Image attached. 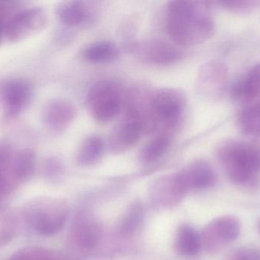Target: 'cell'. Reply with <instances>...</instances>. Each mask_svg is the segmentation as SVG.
Wrapping results in <instances>:
<instances>
[{
  "label": "cell",
  "instance_id": "cell-1",
  "mask_svg": "<svg viewBox=\"0 0 260 260\" xmlns=\"http://www.w3.org/2000/svg\"><path fill=\"white\" fill-rule=\"evenodd\" d=\"M215 23L210 8L205 2L172 1L167 11V29L174 42L190 47L207 41Z\"/></svg>",
  "mask_w": 260,
  "mask_h": 260
},
{
  "label": "cell",
  "instance_id": "cell-2",
  "mask_svg": "<svg viewBox=\"0 0 260 260\" xmlns=\"http://www.w3.org/2000/svg\"><path fill=\"white\" fill-rule=\"evenodd\" d=\"M217 157L231 181L255 187L260 180V145L238 140L221 143Z\"/></svg>",
  "mask_w": 260,
  "mask_h": 260
},
{
  "label": "cell",
  "instance_id": "cell-3",
  "mask_svg": "<svg viewBox=\"0 0 260 260\" xmlns=\"http://www.w3.org/2000/svg\"><path fill=\"white\" fill-rule=\"evenodd\" d=\"M70 214L67 201L60 198L38 197L29 200L21 211L26 224L41 236H53L65 226Z\"/></svg>",
  "mask_w": 260,
  "mask_h": 260
},
{
  "label": "cell",
  "instance_id": "cell-4",
  "mask_svg": "<svg viewBox=\"0 0 260 260\" xmlns=\"http://www.w3.org/2000/svg\"><path fill=\"white\" fill-rule=\"evenodd\" d=\"M88 105L95 120L108 122L118 115L123 105L121 90L114 81L104 79L94 83L88 95Z\"/></svg>",
  "mask_w": 260,
  "mask_h": 260
},
{
  "label": "cell",
  "instance_id": "cell-5",
  "mask_svg": "<svg viewBox=\"0 0 260 260\" xmlns=\"http://www.w3.org/2000/svg\"><path fill=\"white\" fill-rule=\"evenodd\" d=\"M186 97L176 89L165 88L154 93L151 98V108L156 125L161 123L164 132L170 133L183 115Z\"/></svg>",
  "mask_w": 260,
  "mask_h": 260
},
{
  "label": "cell",
  "instance_id": "cell-6",
  "mask_svg": "<svg viewBox=\"0 0 260 260\" xmlns=\"http://www.w3.org/2000/svg\"><path fill=\"white\" fill-rule=\"evenodd\" d=\"M241 232V221L236 217H218L210 221L200 233L202 248L208 253H217L236 241Z\"/></svg>",
  "mask_w": 260,
  "mask_h": 260
},
{
  "label": "cell",
  "instance_id": "cell-7",
  "mask_svg": "<svg viewBox=\"0 0 260 260\" xmlns=\"http://www.w3.org/2000/svg\"><path fill=\"white\" fill-rule=\"evenodd\" d=\"M45 12L40 8H30L14 15L4 25L5 37L19 41L44 29L47 24Z\"/></svg>",
  "mask_w": 260,
  "mask_h": 260
},
{
  "label": "cell",
  "instance_id": "cell-8",
  "mask_svg": "<svg viewBox=\"0 0 260 260\" xmlns=\"http://www.w3.org/2000/svg\"><path fill=\"white\" fill-rule=\"evenodd\" d=\"M189 191L180 172L159 177L149 189L153 204L158 207L177 206Z\"/></svg>",
  "mask_w": 260,
  "mask_h": 260
},
{
  "label": "cell",
  "instance_id": "cell-9",
  "mask_svg": "<svg viewBox=\"0 0 260 260\" xmlns=\"http://www.w3.org/2000/svg\"><path fill=\"white\" fill-rule=\"evenodd\" d=\"M145 132V124L139 114L126 110V114L114 129L111 135V148L123 151L138 143Z\"/></svg>",
  "mask_w": 260,
  "mask_h": 260
},
{
  "label": "cell",
  "instance_id": "cell-10",
  "mask_svg": "<svg viewBox=\"0 0 260 260\" xmlns=\"http://www.w3.org/2000/svg\"><path fill=\"white\" fill-rule=\"evenodd\" d=\"M228 70L222 63L210 61L203 66L197 79L199 91L204 97L219 98L225 91Z\"/></svg>",
  "mask_w": 260,
  "mask_h": 260
},
{
  "label": "cell",
  "instance_id": "cell-11",
  "mask_svg": "<svg viewBox=\"0 0 260 260\" xmlns=\"http://www.w3.org/2000/svg\"><path fill=\"white\" fill-rule=\"evenodd\" d=\"M31 96V86L26 81L15 79L6 83L1 93L6 117L14 119L19 115L28 105Z\"/></svg>",
  "mask_w": 260,
  "mask_h": 260
},
{
  "label": "cell",
  "instance_id": "cell-12",
  "mask_svg": "<svg viewBox=\"0 0 260 260\" xmlns=\"http://www.w3.org/2000/svg\"><path fill=\"white\" fill-rule=\"evenodd\" d=\"M189 189H206L216 183V174L212 166L204 160H197L180 171Z\"/></svg>",
  "mask_w": 260,
  "mask_h": 260
},
{
  "label": "cell",
  "instance_id": "cell-13",
  "mask_svg": "<svg viewBox=\"0 0 260 260\" xmlns=\"http://www.w3.org/2000/svg\"><path fill=\"white\" fill-rule=\"evenodd\" d=\"M75 115L76 109L72 104L62 99H56L46 106L44 120L50 129L60 131L70 125Z\"/></svg>",
  "mask_w": 260,
  "mask_h": 260
},
{
  "label": "cell",
  "instance_id": "cell-14",
  "mask_svg": "<svg viewBox=\"0 0 260 260\" xmlns=\"http://www.w3.org/2000/svg\"><path fill=\"white\" fill-rule=\"evenodd\" d=\"M99 236V227L97 223L88 215H81L72 228V241L81 248L94 247Z\"/></svg>",
  "mask_w": 260,
  "mask_h": 260
},
{
  "label": "cell",
  "instance_id": "cell-15",
  "mask_svg": "<svg viewBox=\"0 0 260 260\" xmlns=\"http://www.w3.org/2000/svg\"><path fill=\"white\" fill-rule=\"evenodd\" d=\"M14 156L8 148H0V203L21 186L14 171Z\"/></svg>",
  "mask_w": 260,
  "mask_h": 260
},
{
  "label": "cell",
  "instance_id": "cell-16",
  "mask_svg": "<svg viewBox=\"0 0 260 260\" xmlns=\"http://www.w3.org/2000/svg\"><path fill=\"white\" fill-rule=\"evenodd\" d=\"M57 15L61 22L66 26L77 27L88 19L90 12L83 2L67 1L58 6Z\"/></svg>",
  "mask_w": 260,
  "mask_h": 260
},
{
  "label": "cell",
  "instance_id": "cell-17",
  "mask_svg": "<svg viewBox=\"0 0 260 260\" xmlns=\"http://www.w3.org/2000/svg\"><path fill=\"white\" fill-rule=\"evenodd\" d=\"M175 247L183 256L197 254L202 248L201 235L192 226L184 224L180 226L175 238Z\"/></svg>",
  "mask_w": 260,
  "mask_h": 260
},
{
  "label": "cell",
  "instance_id": "cell-18",
  "mask_svg": "<svg viewBox=\"0 0 260 260\" xmlns=\"http://www.w3.org/2000/svg\"><path fill=\"white\" fill-rule=\"evenodd\" d=\"M235 93L244 105L260 101V64L249 72Z\"/></svg>",
  "mask_w": 260,
  "mask_h": 260
},
{
  "label": "cell",
  "instance_id": "cell-19",
  "mask_svg": "<svg viewBox=\"0 0 260 260\" xmlns=\"http://www.w3.org/2000/svg\"><path fill=\"white\" fill-rule=\"evenodd\" d=\"M83 57L93 64H105L115 61L119 56V49L114 43L100 41L92 43L83 50Z\"/></svg>",
  "mask_w": 260,
  "mask_h": 260
},
{
  "label": "cell",
  "instance_id": "cell-20",
  "mask_svg": "<svg viewBox=\"0 0 260 260\" xmlns=\"http://www.w3.org/2000/svg\"><path fill=\"white\" fill-rule=\"evenodd\" d=\"M145 56L151 62L166 64L180 59L181 53L168 43L154 41L145 47Z\"/></svg>",
  "mask_w": 260,
  "mask_h": 260
},
{
  "label": "cell",
  "instance_id": "cell-21",
  "mask_svg": "<svg viewBox=\"0 0 260 260\" xmlns=\"http://www.w3.org/2000/svg\"><path fill=\"white\" fill-rule=\"evenodd\" d=\"M105 152V142L99 136H91L82 143L77 155L78 163L90 166L99 163Z\"/></svg>",
  "mask_w": 260,
  "mask_h": 260
},
{
  "label": "cell",
  "instance_id": "cell-22",
  "mask_svg": "<svg viewBox=\"0 0 260 260\" xmlns=\"http://www.w3.org/2000/svg\"><path fill=\"white\" fill-rule=\"evenodd\" d=\"M171 143V136L170 133L162 131L154 136L144 146L141 151V160L146 163L155 162L166 154Z\"/></svg>",
  "mask_w": 260,
  "mask_h": 260
},
{
  "label": "cell",
  "instance_id": "cell-23",
  "mask_svg": "<svg viewBox=\"0 0 260 260\" xmlns=\"http://www.w3.org/2000/svg\"><path fill=\"white\" fill-rule=\"evenodd\" d=\"M238 121L243 132L260 136V101L244 105Z\"/></svg>",
  "mask_w": 260,
  "mask_h": 260
},
{
  "label": "cell",
  "instance_id": "cell-24",
  "mask_svg": "<svg viewBox=\"0 0 260 260\" xmlns=\"http://www.w3.org/2000/svg\"><path fill=\"white\" fill-rule=\"evenodd\" d=\"M35 168V155L30 150H23L14 156V170L20 184L28 180Z\"/></svg>",
  "mask_w": 260,
  "mask_h": 260
},
{
  "label": "cell",
  "instance_id": "cell-25",
  "mask_svg": "<svg viewBox=\"0 0 260 260\" xmlns=\"http://www.w3.org/2000/svg\"><path fill=\"white\" fill-rule=\"evenodd\" d=\"M18 215L12 209L0 211V248L7 245L16 236L18 232Z\"/></svg>",
  "mask_w": 260,
  "mask_h": 260
},
{
  "label": "cell",
  "instance_id": "cell-26",
  "mask_svg": "<svg viewBox=\"0 0 260 260\" xmlns=\"http://www.w3.org/2000/svg\"><path fill=\"white\" fill-rule=\"evenodd\" d=\"M144 209L139 201L130 205L119 224L122 235H129L136 232L143 221Z\"/></svg>",
  "mask_w": 260,
  "mask_h": 260
},
{
  "label": "cell",
  "instance_id": "cell-27",
  "mask_svg": "<svg viewBox=\"0 0 260 260\" xmlns=\"http://www.w3.org/2000/svg\"><path fill=\"white\" fill-rule=\"evenodd\" d=\"M9 260H58V258L47 249L30 247L18 250Z\"/></svg>",
  "mask_w": 260,
  "mask_h": 260
},
{
  "label": "cell",
  "instance_id": "cell-28",
  "mask_svg": "<svg viewBox=\"0 0 260 260\" xmlns=\"http://www.w3.org/2000/svg\"><path fill=\"white\" fill-rule=\"evenodd\" d=\"M221 3L229 10L237 12L252 10L256 5V3L251 1H229L221 2Z\"/></svg>",
  "mask_w": 260,
  "mask_h": 260
},
{
  "label": "cell",
  "instance_id": "cell-29",
  "mask_svg": "<svg viewBox=\"0 0 260 260\" xmlns=\"http://www.w3.org/2000/svg\"><path fill=\"white\" fill-rule=\"evenodd\" d=\"M227 260H260V251L251 248L241 249Z\"/></svg>",
  "mask_w": 260,
  "mask_h": 260
},
{
  "label": "cell",
  "instance_id": "cell-30",
  "mask_svg": "<svg viewBox=\"0 0 260 260\" xmlns=\"http://www.w3.org/2000/svg\"><path fill=\"white\" fill-rule=\"evenodd\" d=\"M5 36V30H4V24L0 21V42H1L2 39L3 37Z\"/></svg>",
  "mask_w": 260,
  "mask_h": 260
},
{
  "label": "cell",
  "instance_id": "cell-31",
  "mask_svg": "<svg viewBox=\"0 0 260 260\" xmlns=\"http://www.w3.org/2000/svg\"><path fill=\"white\" fill-rule=\"evenodd\" d=\"M257 228H258V233H259V235L260 236V218L259 220V222H258Z\"/></svg>",
  "mask_w": 260,
  "mask_h": 260
}]
</instances>
